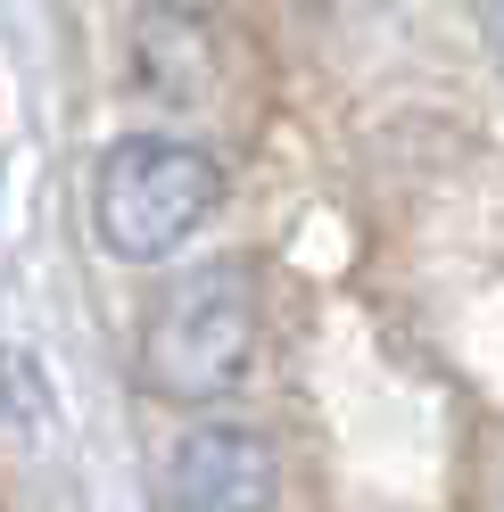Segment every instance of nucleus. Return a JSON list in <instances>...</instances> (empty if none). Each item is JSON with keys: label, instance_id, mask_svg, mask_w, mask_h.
Returning a JSON list of instances; mask_svg holds the SVG:
<instances>
[{"label": "nucleus", "instance_id": "obj_3", "mask_svg": "<svg viewBox=\"0 0 504 512\" xmlns=\"http://www.w3.org/2000/svg\"><path fill=\"white\" fill-rule=\"evenodd\" d=\"M273 446L240 422H199L166 455V512H273Z\"/></svg>", "mask_w": 504, "mask_h": 512}, {"label": "nucleus", "instance_id": "obj_1", "mask_svg": "<svg viewBox=\"0 0 504 512\" xmlns=\"http://www.w3.org/2000/svg\"><path fill=\"white\" fill-rule=\"evenodd\" d=\"M257 273L248 265H199L174 281L141 323V389L166 405H224L257 372Z\"/></svg>", "mask_w": 504, "mask_h": 512}, {"label": "nucleus", "instance_id": "obj_2", "mask_svg": "<svg viewBox=\"0 0 504 512\" xmlns=\"http://www.w3.org/2000/svg\"><path fill=\"white\" fill-rule=\"evenodd\" d=\"M215 207H224V174L215 157L174 141V133H133L100 157L91 174V232L124 265H157V256L191 248Z\"/></svg>", "mask_w": 504, "mask_h": 512}]
</instances>
